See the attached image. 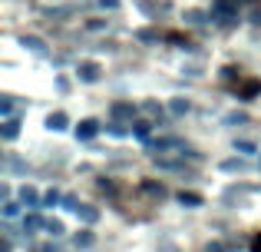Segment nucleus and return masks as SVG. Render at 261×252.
<instances>
[{"label":"nucleus","mask_w":261,"mask_h":252,"mask_svg":"<svg viewBox=\"0 0 261 252\" xmlns=\"http://www.w3.org/2000/svg\"><path fill=\"white\" fill-rule=\"evenodd\" d=\"M258 90H261V83H245V90H242V93H245V97H255Z\"/></svg>","instance_id":"nucleus-11"},{"label":"nucleus","mask_w":261,"mask_h":252,"mask_svg":"<svg viewBox=\"0 0 261 252\" xmlns=\"http://www.w3.org/2000/svg\"><path fill=\"white\" fill-rule=\"evenodd\" d=\"M185 20H189V24H202L205 13H202V10H189V13H185Z\"/></svg>","instance_id":"nucleus-9"},{"label":"nucleus","mask_w":261,"mask_h":252,"mask_svg":"<svg viewBox=\"0 0 261 252\" xmlns=\"http://www.w3.org/2000/svg\"><path fill=\"white\" fill-rule=\"evenodd\" d=\"M146 113H149V117H162V110L155 103H146Z\"/></svg>","instance_id":"nucleus-15"},{"label":"nucleus","mask_w":261,"mask_h":252,"mask_svg":"<svg viewBox=\"0 0 261 252\" xmlns=\"http://www.w3.org/2000/svg\"><path fill=\"white\" fill-rule=\"evenodd\" d=\"M89 242H93V236H89V233H83V236H76V246H89Z\"/></svg>","instance_id":"nucleus-16"},{"label":"nucleus","mask_w":261,"mask_h":252,"mask_svg":"<svg viewBox=\"0 0 261 252\" xmlns=\"http://www.w3.org/2000/svg\"><path fill=\"white\" fill-rule=\"evenodd\" d=\"M80 80L96 83V80H99V66H96V63H80Z\"/></svg>","instance_id":"nucleus-3"},{"label":"nucleus","mask_w":261,"mask_h":252,"mask_svg":"<svg viewBox=\"0 0 261 252\" xmlns=\"http://www.w3.org/2000/svg\"><path fill=\"white\" fill-rule=\"evenodd\" d=\"M23 202H27V206H33V202H37V193H33V189H23Z\"/></svg>","instance_id":"nucleus-13"},{"label":"nucleus","mask_w":261,"mask_h":252,"mask_svg":"<svg viewBox=\"0 0 261 252\" xmlns=\"http://www.w3.org/2000/svg\"><path fill=\"white\" fill-rule=\"evenodd\" d=\"M162 252H178V249L175 246H162Z\"/></svg>","instance_id":"nucleus-20"},{"label":"nucleus","mask_w":261,"mask_h":252,"mask_svg":"<svg viewBox=\"0 0 261 252\" xmlns=\"http://www.w3.org/2000/svg\"><path fill=\"white\" fill-rule=\"evenodd\" d=\"M172 113H175V117L189 113V103H185V100H172Z\"/></svg>","instance_id":"nucleus-7"},{"label":"nucleus","mask_w":261,"mask_h":252,"mask_svg":"<svg viewBox=\"0 0 261 252\" xmlns=\"http://www.w3.org/2000/svg\"><path fill=\"white\" fill-rule=\"evenodd\" d=\"M113 117H133V106H129V103H116L113 106Z\"/></svg>","instance_id":"nucleus-4"},{"label":"nucleus","mask_w":261,"mask_h":252,"mask_svg":"<svg viewBox=\"0 0 261 252\" xmlns=\"http://www.w3.org/2000/svg\"><path fill=\"white\" fill-rule=\"evenodd\" d=\"M50 126L53 129H63L66 126V117H63V113H53V117H50Z\"/></svg>","instance_id":"nucleus-8"},{"label":"nucleus","mask_w":261,"mask_h":252,"mask_svg":"<svg viewBox=\"0 0 261 252\" xmlns=\"http://www.w3.org/2000/svg\"><path fill=\"white\" fill-rule=\"evenodd\" d=\"M212 20H218V24H235L238 20L235 0H215V4H212Z\"/></svg>","instance_id":"nucleus-1"},{"label":"nucleus","mask_w":261,"mask_h":252,"mask_svg":"<svg viewBox=\"0 0 261 252\" xmlns=\"http://www.w3.org/2000/svg\"><path fill=\"white\" fill-rule=\"evenodd\" d=\"M76 213H80V216H83V219H86V222H93V219H96V209H80V206H76Z\"/></svg>","instance_id":"nucleus-12"},{"label":"nucleus","mask_w":261,"mask_h":252,"mask_svg":"<svg viewBox=\"0 0 261 252\" xmlns=\"http://www.w3.org/2000/svg\"><path fill=\"white\" fill-rule=\"evenodd\" d=\"M99 7H109V10H113V7H116V0H99Z\"/></svg>","instance_id":"nucleus-19"},{"label":"nucleus","mask_w":261,"mask_h":252,"mask_svg":"<svg viewBox=\"0 0 261 252\" xmlns=\"http://www.w3.org/2000/svg\"><path fill=\"white\" fill-rule=\"evenodd\" d=\"M23 47H30V50H43V40H40V37H23Z\"/></svg>","instance_id":"nucleus-5"},{"label":"nucleus","mask_w":261,"mask_h":252,"mask_svg":"<svg viewBox=\"0 0 261 252\" xmlns=\"http://www.w3.org/2000/svg\"><path fill=\"white\" fill-rule=\"evenodd\" d=\"M4 136H7V140L17 136V120H7V123H4Z\"/></svg>","instance_id":"nucleus-6"},{"label":"nucleus","mask_w":261,"mask_h":252,"mask_svg":"<svg viewBox=\"0 0 261 252\" xmlns=\"http://www.w3.org/2000/svg\"><path fill=\"white\" fill-rule=\"evenodd\" d=\"M178 199H182V202H189V206H198V202H202V199H198V196H192V193H189V196L182 193V196H178Z\"/></svg>","instance_id":"nucleus-14"},{"label":"nucleus","mask_w":261,"mask_h":252,"mask_svg":"<svg viewBox=\"0 0 261 252\" xmlns=\"http://www.w3.org/2000/svg\"><path fill=\"white\" fill-rule=\"evenodd\" d=\"M251 24L261 27V7H255V10H251Z\"/></svg>","instance_id":"nucleus-17"},{"label":"nucleus","mask_w":261,"mask_h":252,"mask_svg":"<svg viewBox=\"0 0 261 252\" xmlns=\"http://www.w3.org/2000/svg\"><path fill=\"white\" fill-rule=\"evenodd\" d=\"M96 129H99V123H96V120H83V123L76 126V136H80V140H93Z\"/></svg>","instance_id":"nucleus-2"},{"label":"nucleus","mask_w":261,"mask_h":252,"mask_svg":"<svg viewBox=\"0 0 261 252\" xmlns=\"http://www.w3.org/2000/svg\"><path fill=\"white\" fill-rule=\"evenodd\" d=\"M142 189H146V193H152V196H159V199L166 196V189H162V186H155V182H146Z\"/></svg>","instance_id":"nucleus-10"},{"label":"nucleus","mask_w":261,"mask_h":252,"mask_svg":"<svg viewBox=\"0 0 261 252\" xmlns=\"http://www.w3.org/2000/svg\"><path fill=\"white\" fill-rule=\"evenodd\" d=\"M251 252H261V236H258L255 242H251Z\"/></svg>","instance_id":"nucleus-18"}]
</instances>
